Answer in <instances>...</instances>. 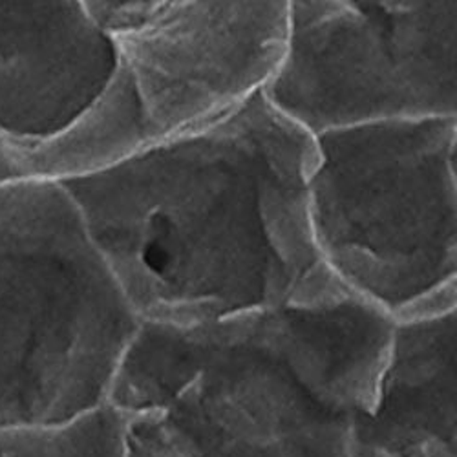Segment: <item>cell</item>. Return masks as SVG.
Here are the masks:
<instances>
[{"instance_id":"4","label":"cell","mask_w":457,"mask_h":457,"mask_svg":"<svg viewBox=\"0 0 457 457\" xmlns=\"http://www.w3.org/2000/svg\"><path fill=\"white\" fill-rule=\"evenodd\" d=\"M315 245L350 293L394 324L457 312V118L315 137Z\"/></svg>"},{"instance_id":"6","label":"cell","mask_w":457,"mask_h":457,"mask_svg":"<svg viewBox=\"0 0 457 457\" xmlns=\"http://www.w3.org/2000/svg\"><path fill=\"white\" fill-rule=\"evenodd\" d=\"M116 43L150 146L235 110L273 78L289 0H85Z\"/></svg>"},{"instance_id":"7","label":"cell","mask_w":457,"mask_h":457,"mask_svg":"<svg viewBox=\"0 0 457 457\" xmlns=\"http://www.w3.org/2000/svg\"><path fill=\"white\" fill-rule=\"evenodd\" d=\"M118 50L83 0L0 3V130L50 137L106 92Z\"/></svg>"},{"instance_id":"2","label":"cell","mask_w":457,"mask_h":457,"mask_svg":"<svg viewBox=\"0 0 457 457\" xmlns=\"http://www.w3.org/2000/svg\"><path fill=\"white\" fill-rule=\"evenodd\" d=\"M123 415L130 457H350L353 415L286 308L150 326Z\"/></svg>"},{"instance_id":"3","label":"cell","mask_w":457,"mask_h":457,"mask_svg":"<svg viewBox=\"0 0 457 457\" xmlns=\"http://www.w3.org/2000/svg\"><path fill=\"white\" fill-rule=\"evenodd\" d=\"M61 183H0V430L108 404L141 328Z\"/></svg>"},{"instance_id":"8","label":"cell","mask_w":457,"mask_h":457,"mask_svg":"<svg viewBox=\"0 0 457 457\" xmlns=\"http://www.w3.org/2000/svg\"><path fill=\"white\" fill-rule=\"evenodd\" d=\"M457 312L394 326L371 411L350 437L362 443L457 445Z\"/></svg>"},{"instance_id":"5","label":"cell","mask_w":457,"mask_h":457,"mask_svg":"<svg viewBox=\"0 0 457 457\" xmlns=\"http://www.w3.org/2000/svg\"><path fill=\"white\" fill-rule=\"evenodd\" d=\"M262 94L313 137L457 118V3L289 0L286 50Z\"/></svg>"},{"instance_id":"1","label":"cell","mask_w":457,"mask_h":457,"mask_svg":"<svg viewBox=\"0 0 457 457\" xmlns=\"http://www.w3.org/2000/svg\"><path fill=\"white\" fill-rule=\"evenodd\" d=\"M315 137L256 92L209 125L61 183L145 324L355 296L310 225Z\"/></svg>"},{"instance_id":"9","label":"cell","mask_w":457,"mask_h":457,"mask_svg":"<svg viewBox=\"0 0 457 457\" xmlns=\"http://www.w3.org/2000/svg\"><path fill=\"white\" fill-rule=\"evenodd\" d=\"M0 457H130L125 417L104 404L57 425L0 430Z\"/></svg>"}]
</instances>
